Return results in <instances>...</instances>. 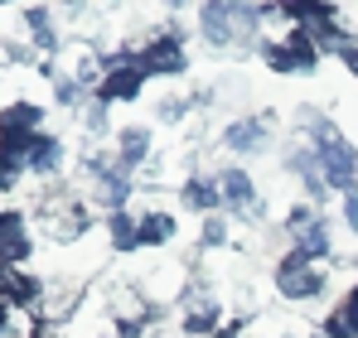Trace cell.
Instances as JSON below:
<instances>
[{
	"label": "cell",
	"mask_w": 358,
	"mask_h": 338,
	"mask_svg": "<svg viewBox=\"0 0 358 338\" xmlns=\"http://www.w3.org/2000/svg\"><path fill=\"white\" fill-rule=\"evenodd\" d=\"M310 145H315V155H320V169H324L329 189L354 193V189H358V155H354V145L344 140V131H339L329 116H320V121H315Z\"/></svg>",
	"instance_id": "6da1fadb"
},
{
	"label": "cell",
	"mask_w": 358,
	"mask_h": 338,
	"mask_svg": "<svg viewBox=\"0 0 358 338\" xmlns=\"http://www.w3.org/2000/svg\"><path fill=\"white\" fill-rule=\"evenodd\" d=\"M271 285L276 295L286 300H315L329 290V261H315V256H300V251H286L271 271Z\"/></svg>",
	"instance_id": "7a4b0ae2"
},
{
	"label": "cell",
	"mask_w": 358,
	"mask_h": 338,
	"mask_svg": "<svg viewBox=\"0 0 358 338\" xmlns=\"http://www.w3.org/2000/svg\"><path fill=\"white\" fill-rule=\"evenodd\" d=\"M131 58L141 63L145 78H179L189 68V54H184V39L179 34H155V39H145L141 54H131Z\"/></svg>",
	"instance_id": "3957f363"
},
{
	"label": "cell",
	"mask_w": 358,
	"mask_h": 338,
	"mask_svg": "<svg viewBox=\"0 0 358 338\" xmlns=\"http://www.w3.org/2000/svg\"><path fill=\"white\" fill-rule=\"evenodd\" d=\"M218 324H223V300L213 290H189L184 295V314H179V334L184 338H218Z\"/></svg>",
	"instance_id": "277c9868"
},
{
	"label": "cell",
	"mask_w": 358,
	"mask_h": 338,
	"mask_svg": "<svg viewBox=\"0 0 358 338\" xmlns=\"http://www.w3.org/2000/svg\"><path fill=\"white\" fill-rule=\"evenodd\" d=\"M262 58H266L271 73H310L320 63V49L305 34H296V39H266L262 44Z\"/></svg>",
	"instance_id": "5b68a950"
},
{
	"label": "cell",
	"mask_w": 358,
	"mask_h": 338,
	"mask_svg": "<svg viewBox=\"0 0 358 338\" xmlns=\"http://www.w3.org/2000/svg\"><path fill=\"white\" fill-rule=\"evenodd\" d=\"M141 87H145L141 63H136L131 54H121V58H112V63H107L97 97H102V102H131V97H141Z\"/></svg>",
	"instance_id": "8992f818"
},
{
	"label": "cell",
	"mask_w": 358,
	"mask_h": 338,
	"mask_svg": "<svg viewBox=\"0 0 358 338\" xmlns=\"http://www.w3.org/2000/svg\"><path fill=\"white\" fill-rule=\"evenodd\" d=\"M199 29L213 49H233L238 44V24H233V0H213L199 10Z\"/></svg>",
	"instance_id": "52a82bcc"
},
{
	"label": "cell",
	"mask_w": 358,
	"mask_h": 338,
	"mask_svg": "<svg viewBox=\"0 0 358 338\" xmlns=\"http://www.w3.org/2000/svg\"><path fill=\"white\" fill-rule=\"evenodd\" d=\"M218 198H223L228 208H238V213H252V218H262L257 184H252V174H247V169H223V174H218Z\"/></svg>",
	"instance_id": "ba28073f"
},
{
	"label": "cell",
	"mask_w": 358,
	"mask_h": 338,
	"mask_svg": "<svg viewBox=\"0 0 358 338\" xmlns=\"http://www.w3.org/2000/svg\"><path fill=\"white\" fill-rule=\"evenodd\" d=\"M179 198H184L189 213H203V218H213V208L223 203L218 198V179H203V174H189L184 189H179Z\"/></svg>",
	"instance_id": "9c48e42d"
},
{
	"label": "cell",
	"mask_w": 358,
	"mask_h": 338,
	"mask_svg": "<svg viewBox=\"0 0 358 338\" xmlns=\"http://www.w3.org/2000/svg\"><path fill=\"white\" fill-rule=\"evenodd\" d=\"M117 155L131 169H141L150 160V131H145V126H121L117 131Z\"/></svg>",
	"instance_id": "30bf717a"
},
{
	"label": "cell",
	"mask_w": 358,
	"mask_h": 338,
	"mask_svg": "<svg viewBox=\"0 0 358 338\" xmlns=\"http://www.w3.org/2000/svg\"><path fill=\"white\" fill-rule=\"evenodd\" d=\"M175 213H160V208H150L145 218H141V247H170L175 242Z\"/></svg>",
	"instance_id": "8fae6325"
},
{
	"label": "cell",
	"mask_w": 358,
	"mask_h": 338,
	"mask_svg": "<svg viewBox=\"0 0 358 338\" xmlns=\"http://www.w3.org/2000/svg\"><path fill=\"white\" fill-rule=\"evenodd\" d=\"M59 165H63V145L54 135H39L24 155V169H34V174H59Z\"/></svg>",
	"instance_id": "7c38bea8"
},
{
	"label": "cell",
	"mask_w": 358,
	"mask_h": 338,
	"mask_svg": "<svg viewBox=\"0 0 358 338\" xmlns=\"http://www.w3.org/2000/svg\"><path fill=\"white\" fill-rule=\"evenodd\" d=\"M107 247H117V251H136V247H141V218H131V213H112V218H107Z\"/></svg>",
	"instance_id": "4fadbf2b"
},
{
	"label": "cell",
	"mask_w": 358,
	"mask_h": 338,
	"mask_svg": "<svg viewBox=\"0 0 358 338\" xmlns=\"http://www.w3.org/2000/svg\"><path fill=\"white\" fill-rule=\"evenodd\" d=\"M228 242H233L228 218H218V213H213V218H203V247H208V251H223Z\"/></svg>",
	"instance_id": "5bb4252c"
},
{
	"label": "cell",
	"mask_w": 358,
	"mask_h": 338,
	"mask_svg": "<svg viewBox=\"0 0 358 338\" xmlns=\"http://www.w3.org/2000/svg\"><path fill=\"white\" fill-rule=\"evenodd\" d=\"M344 223L354 227V237H358V189H354V193H344Z\"/></svg>",
	"instance_id": "9a60e30c"
},
{
	"label": "cell",
	"mask_w": 358,
	"mask_h": 338,
	"mask_svg": "<svg viewBox=\"0 0 358 338\" xmlns=\"http://www.w3.org/2000/svg\"><path fill=\"white\" fill-rule=\"evenodd\" d=\"M339 63H344V73H349V78H358V44H349V49H344V58H339Z\"/></svg>",
	"instance_id": "2e32d148"
},
{
	"label": "cell",
	"mask_w": 358,
	"mask_h": 338,
	"mask_svg": "<svg viewBox=\"0 0 358 338\" xmlns=\"http://www.w3.org/2000/svg\"><path fill=\"white\" fill-rule=\"evenodd\" d=\"M0 174H5V155H0Z\"/></svg>",
	"instance_id": "e0dca14e"
},
{
	"label": "cell",
	"mask_w": 358,
	"mask_h": 338,
	"mask_svg": "<svg viewBox=\"0 0 358 338\" xmlns=\"http://www.w3.org/2000/svg\"><path fill=\"white\" fill-rule=\"evenodd\" d=\"M0 223H5V213H0Z\"/></svg>",
	"instance_id": "ac0fdd59"
}]
</instances>
